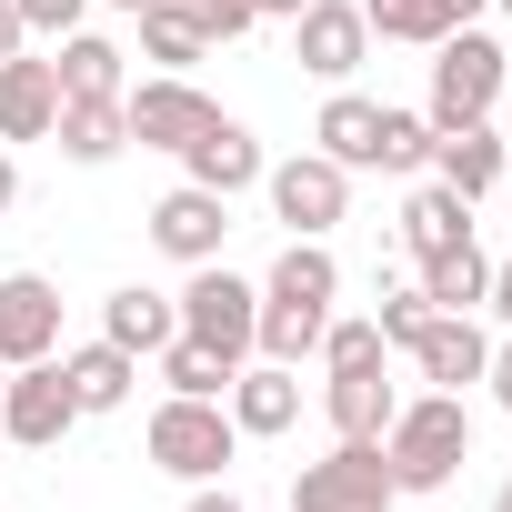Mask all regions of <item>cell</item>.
I'll return each instance as SVG.
<instances>
[{
  "mask_svg": "<svg viewBox=\"0 0 512 512\" xmlns=\"http://www.w3.org/2000/svg\"><path fill=\"white\" fill-rule=\"evenodd\" d=\"M121 121H131L141 151H181V141H201V131L221 121V101H211L191 71H151V81L121 91Z\"/></svg>",
  "mask_w": 512,
  "mask_h": 512,
  "instance_id": "obj_6",
  "label": "cell"
},
{
  "mask_svg": "<svg viewBox=\"0 0 512 512\" xmlns=\"http://www.w3.org/2000/svg\"><path fill=\"white\" fill-rule=\"evenodd\" d=\"M452 11H462V21H472V11H482V0H452Z\"/></svg>",
  "mask_w": 512,
  "mask_h": 512,
  "instance_id": "obj_41",
  "label": "cell"
},
{
  "mask_svg": "<svg viewBox=\"0 0 512 512\" xmlns=\"http://www.w3.org/2000/svg\"><path fill=\"white\" fill-rule=\"evenodd\" d=\"M262 292H292V302H342V262L322 241H282V262L262 272Z\"/></svg>",
  "mask_w": 512,
  "mask_h": 512,
  "instance_id": "obj_27",
  "label": "cell"
},
{
  "mask_svg": "<svg viewBox=\"0 0 512 512\" xmlns=\"http://www.w3.org/2000/svg\"><path fill=\"white\" fill-rule=\"evenodd\" d=\"M51 121H61V71L11 51L0 61V141H51Z\"/></svg>",
  "mask_w": 512,
  "mask_h": 512,
  "instance_id": "obj_17",
  "label": "cell"
},
{
  "mask_svg": "<svg viewBox=\"0 0 512 512\" xmlns=\"http://www.w3.org/2000/svg\"><path fill=\"white\" fill-rule=\"evenodd\" d=\"M221 412L241 422V442H272V432H292V422H302V372H292V362H262V352H251V362L231 372Z\"/></svg>",
  "mask_w": 512,
  "mask_h": 512,
  "instance_id": "obj_11",
  "label": "cell"
},
{
  "mask_svg": "<svg viewBox=\"0 0 512 512\" xmlns=\"http://www.w3.org/2000/svg\"><path fill=\"white\" fill-rule=\"evenodd\" d=\"M292 512H402L382 442H332L322 462H302V482H292Z\"/></svg>",
  "mask_w": 512,
  "mask_h": 512,
  "instance_id": "obj_5",
  "label": "cell"
},
{
  "mask_svg": "<svg viewBox=\"0 0 512 512\" xmlns=\"http://www.w3.org/2000/svg\"><path fill=\"white\" fill-rule=\"evenodd\" d=\"M151 362H161V382H171V392H191V402H221V392H231V362H221V352H201V342H181V332H171Z\"/></svg>",
  "mask_w": 512,
  "mask_h": 512,
  "instance_id": "obj_28",
  "label": "cell"
},
{
  "mask_svg": "<svg viewBox=\"0 0 512 512\" xmlns=\"http://www.w3.org/2000/svg\"><path fill=\"white\" fill-rule=\"evenodd\" d=\"M171 161H181V181H201V191H221V201L262 191V171H272V161H262V141H251V131L231 121V111H221V121H211L201 141H181Z\"/></svg>",
  "mask_w": 512,
  "mask_h": 512,
  "instance_id": "obj_13",
  "label": "cell"
},
{
  "mask_svg": "<svg viewBox=\"0 0 512 512\" xmlns=\"http://www.w3.org/2000/svg\"><path fill=\"white\" fill-rule=\"evenodd\" d=\"M21 41H31V31H21V11H11V0H0V61H11Z\"/></svg>",
  "mask_w": 512,
  "mask_h": 512,
  "instance_id": "obj_37",
  "label": "cell"
},
{
  "mask_svg": "<svg viewBox=\"0 0 512 512\" xmlns=\"http://www.w3.org/2000/svg\"><path fill=\"white\" fill-rule=\"evenodd\" d=\"M51 141H61V161L101 171V161H121V151H131V121H121V101H61Z\"/></svg>",
  "mask_w": 512,
  "mask_h": 512,
  "instance_id": "obj_23",
  "label": "cell"
},
{
  "mask_svg": "<svg viewBox=\"0 0 512 512\" xmlns=\"http://www.w3.org/2000/svg\"><path fill=\"white\" fill-rule=\"evenodd\" d=\"M11 11H21L31 41H71V31L91 21V0H11Z\"/></svg>",
  "mask_w": 512,
  "mask_h": 512,
  "instance_id": "obj_32",
  "label": "cell"
},
{
  "mask_svg": "<svg viewBox=\"0 0 512 512\" xmlns=\"http://www.w3.org/2000/svg\"><path fill=\"white\" fill-rule=\"evenodd\" d=\"M61 372H71V402H81V422H91V412H121V402L141 392V362H131L121 342H81V352H61Z\"/></svg>",
  "mask_w": 512,
  "mask_h": 512,
  "instance_id": "obj_21",
  "label": "cell"
},
{
  "mask_svg": "<svg viewBox=\"0 0 512 512\" xmlns=\"http://www.w3.org/2000/svg\"><path fill=\"white\" fill-rule=\"evenodd\" d=\"M181 11H191V21L211 31V41H241L251 21H262V0H181Z\"/></svg>",
  "mask_w": 512,
  "mask_h": 512,
  "instance_id": "obj_33",
  "label": "cell"
},
{
  "mask_svg": "<svg viewBox=\"0 0 512 512\" xmlns=\"http://www.w3.org/2000/svg\"><path fill=\"white\" fill-rule=\"evenodd\" d=\"M372 322H382V342L402 352L422 322H432V302H422V282H382V302H372Z\"/></svg>",
  "mask_w": 512,
  "mask_h": 512,
  "instance_id": "obj_31",
  "label": "cell"
},
{
  "mask_svg": "<svg viewBox=\"0 0 512 512\" xmlns=\"http://www.w3.org/2000/svg\"><path fill=\"white\" fill-rule=\"evenodd\" d=\"M452 241H472V201L442 191V181H422V191L402 201V251H412V262H432V251H452Z\"/></svg>",
  "mask_w": 512,
  "mask_h": 512,
  "instance_id": "obj_24",
  "label": "cell"
},
{
  "mask_svg": "<svg viewBox=\"0 0 512 512\" xmlns=\"http://www.w3.org/2000/svg\"><path fill=\"white\" fill-rule=\"evenodd\" d=\"M61 352V282H41V272H11L0 282V362H51Z\"/></svg>",
  "mask_w": 512,
  "mask_h": 512,
  "instance_id": "obj_12",
  "label": "cell"
},
{
  "mask_svg": "<svg viewBox=\"0 0 512 512\" xmlns=\"http://www.w3.org/2000/svg\"><path fill=\"white\" fill-rule=\"evenodd\" d=\"M312 11V0H262V21H302Z\"/></svg>",
  "mask_w": 512,
  "mask_h": 512,
  "instance_id": "obj_39",
  "label": "cell"
},
{
  "mask_svg": "<svg viewBox=\"0 0 512 512\" xmlns=\"http://www.w3.org/2000/svg\"><path fill=\"white\" fill-rule=\"evenodd\" d=\"M111 11H141V0H111Z\"/></svg>",
  "mask_w": 512,
  "mask_h": 512,
  "instance_id": "obj_44",
  "label": "cell"
},
{
  "mask_svg": "<svg viewBox=\"0 0 512 512\" xmlns=\"http://www.w3.org/2000/svg\"><path fill=\"white\" fill-rule=\"evenodd\" d=\"M432 181L462 191V201H492L512 171H502V131L492 121H462V131H432Z\"/></svg>",
  "mask_w": 512,
  "mask_h": 512,
  "instance_id": "obj_16",
  "label": "cell"
},
{
  "mask_svg": "<svg viewBox=\"0 0 512 512\" xmlns=\"http://www.w3.org/2000/svg\"><path fill=\"white\" fill-rule=\"evenodd\" d=\"M21 201V161H11V141H0V211Z\"/></svg>",
  "mask_w": 512,
  "mask_h": 512,
  "instance_id": "obj_38",
  "label": "cell"
},
{
  "mask_svg": "<svg viewBox=\"0 0 512 512\" xmlns=\"http://www.w3.org/2000/svg\"><path fill=\"white\" fill-rule=\"evenodd\" d=\"M482 282H492V251L482 241H452V251L422 262V302L432 312H482Z\"/></svg>",
  "mask_w": 512,
  "mask_h": 512,
  "instance_id": "obj_25",
  "label": "cell"
},
{
  "mask_svg": "<svg viewBox=\"0 0 512 512\" xmlns=\"http://www.w3.org/2000/svg\"><path fill=\"white\" fill-rule=\"evenodd\" d=\"M262 191H272V221H282L292 241H322V231L352 211V171H342V161H322V151L272 161V171H262Z\"/></svg>",
  "mask_w": 512,
  "mask_h": 512,
  "instance_id": "obj_7",
  "label": "cell"
},
{
  "mask_svg": "<svg viewBox=\"0 0 512 512\" xmlns=\"http://www.w3.org/2000/svg\"><path fill=\"white\" fill-rule=\"evenodd\" d=\"M171 302H181V342L221 352L231 372L251 362V332H262V282H241V272H221V262H191V282H181Z\"/></svg>",
  "mask_w": 512,
  "mask_h": 512,
  "instance_id": "obj_3",
  "label": "cell"
},
{
  "mask_svg": "<svg viewBox=\"0 0 512 512\" xmlns=\"http://www.w3.org/2000/svg\"><path fill=\"white\" fill-rule=\"evenodd\" d=\"M372 171H402V181H412V171H432V121L382 101V141H372Z\"/></svg>",
  "mask_w": 512,
  "mask_h": 512,
  "instance_id": "obj_29",
  "label": "cell"
},
{
  "mask_svg": "<svg viewBox=\"0 0 512 512\" xmlns=\"http://www.w3.org/2000/svg\"><path fill=\"white\" fill-rule=\"evenodd\" d=\"M382 462H392V492H402V502L462 482V462H472V412H462V392L402 402V412L382 422Z\"/></svg>",
  "mask_w": 512,
  "mask_h": 512,
  "instance_id": "obj_1",
  "label": "cell"
},
{
  "mask_svg": "<svg viewBox=\"0 0 512 512\" xmlns=\"http://www.w3.org/2000/svg\"><path fill=\"white\" fill-rule=\"evenodd\" d=\"M0 392H11V362H0Z\"/></svg>",
  "mask_w": 512,
  "mask_h": 512,
  "instance_id": "obj_43",
  "label": "cell"
},
{
  "mask_svg": "<svg viewBox=\"0 0 512 512\" xmlns=\"http://www.w3.org/2000/svg\"><path fill=\"white\" fill-rule=\"evenodd\" d=\"M171 332H181V302H171V292H151V282H121V292L101 302V342H121L131 362H151Z\"/></svg>",
  "mask_w": 512,
  "mask_h": 512,
  "instance_id": "obj_19",
  "label": "cell"
},
{
  "mask_svg": "<svg viewBox=\"0 0 512 512\" xmlns=\"http://www.w3.org/2000/svg\"><path fill=\"white\" fill-rule=\"evenodd\" d=\"M482 392H492V402H502V412H512V332H502V342H492V362H482Z\"/></svg>",
  "mask_w": 512,
  "mask_h": 512,
  "instance_id": "obj_34",
  "label": "cell"
},
{
  "mask_svg": "<svg viewBox=\"0 0 512 512\" xmlns=\"http://www.w3.org/2000/svg\"><path fill=\"white\" fill-rule=\"evenodd\" d=\"M362 21H372V41H412V51H432L442 31H462L452 0H362Z\"/></svg>",
  "mask_w": 512,
  "mask_h": 512,
  "instance_id": "obj_26",
  "label": "cell"
},
{
  "mask_svg": "<svg viewBox=\"0 0 512 512\" xmlns=\"http://www.w3.org/2000/svg\"><path fill=\"white\" fill-rule=\"evenodd\" d=\"M131 31H141V61H151V71H201V61H211V31L181 11V0H141Z\"/></svg>",
  "mask_w": 512,
  "mask_h": 512,
  "instance_id": "obj_22",
  "label": "cell"
},
{
  "mask_svg": "<svg viewBox=\"0 0 512 512\" xmlns=\"http://www.w3.org/2000/svg\"><path fill=\"white\" fill-rule=\"evenodd\" d=\"M502 11H512V0H502Z\"/></svg>",
  "mask_w": 512,
  "mask_h": 512,
  "instance_id": "obj_45",
  "label": "cell"
},
{
  "mask_svg": "<svg viewBox=\"0 0 512 512\" xmlns=\"http://www.w3.org/2000/svg\"><path fill=\"white\" fill-rule=\"evenodd\" d=\"M492 512H512V482H502V492H492Z\"/></svg>",
  "mask_w": 512,
  "mask_h": 512,
  "instance_id": "obj_40",
  "label": "cell"
},
{
  "mask_svg": "<svg viewBox=\"0 0 512 512\" xmlns=\"http://www.w3.org/2000/svg\"><path fill=\"white\" fill-rule=\"evenodd\" d=\"M181 512H251V502H241L231 482H191V502H181Z\"/></svg>",
  "mask_w": 512,
  "mask_h": 512,
  "instance_id": "obj_35",
  "label": "cell"
},
{
  "mask_svg": "<svg viewBox=\"0 0 512 512\" xmlns=\"http://www.w3.org/2000/svg\"><path fill=\"white\" fill-rule=\"evenodd\" d=\"M51 71H61V101H121V91H131V51H121L111 31H71V41L51 51Z\"/></svg>",
  "mask_w": 512,
  "mask_h": 512,
  "instance_id": "obj_18",
  "label": "cell"
},
{
  "mask_svg": "<svg viewBox=\"0 0 512 512\" xmlns=\"http://www.w3.org/2000/svg\"><path fill=\"white\" fill-rule=\"evenodd\" d=\"M312 362H322V372H362V362H392V342H382V322L362 312V322H332Z\"/></svg>",
  "mask_w": 512,
  "mask_h": 512,
  "instance_id": "obj_30",
  "label": "cell"
},
{
  "mask_svg": "<svg viewBox=\"0 0 512 512\" xmlns=\"http://www.w3.org/2000/svg\"><path fill=\"white\" fill-rule=\"evenodd\" d=\"M402 352H412V372H422L432 392H462V382H482V362H492V332H482L472 312H432V322H422Z\"/></svg>",
  "mask_w": 512,
  "mask_h": 512,
  "instance_id": "obj_14",
  "label": "cell"
},
{
  "mask_svg": "<svg viewBox=\"0 0 512 512\" xmlns=\"http://www.w3.org/2000/svg\"><path fill=\"white\" fill-rule=\"evenodd\" d=\"M151 462L171 472V482H221L231 472V452H241V422L221 412V402H191V392H171L161 412H151Z\"/></svg>",
  "mask_w": 512,
  "mask_h": 512,
  "instance_id": "obj_4",
  "label": "cell"
},
{
  "mask_svg": "<svg viewBox=\"0 0 512 512\" xmlns=\"http://www.w3.org/2000/svg\"><path fill=\"white\" fill-rule=\"evenodd\" d=\"M482 312L512 332V262H492V282H482Z\"/></svg>",
  "mask_w": 512,
  "mask_h": 512,
  "instance_id": "obj_36",
  "label": "cell"
},
{
  "mask_svg": "<svg viewBox=\"0 0 512 512\" xmlns=\"http://www.w3.org/2000/svg\"><path fill=\"white\" fill-rule=\"evenodd\" d=\"M151 241L171 251L181 272H191V262H221V241H231V201H221V191H201V181H181V191H161V201H151Z\"/></svg>",
  "mask_w": 512,
  "mask_h": 512,
  "instance_id": "obj_10",
  "label": "cell"
},
{
  "mask_svg": "<svg viewBox=\"0 0 512 512\" xmlns=\"http://www.w3.org/2000/svg\"><path fill=\"white\" fill-rule=\"evenodd\" d=\"M372 141H382V101H362L352 81L322 101V121H312V151L322 161H342V171H372Z\"/></svg>",
  "mask_w": 512,
  "mask_h": 512,
  "instance_id": "obj_20",
  "label": "cell"
},
{
  "mask_svg": "<svg viewBox=\"0 0 512 512\" xmlns=\"http://www.w3.org/2000/svg\"><path fill=\"white\" fill-rule=\"evenodd\" d=\"M392 412H402V392H392L382 362H362V372H322V422H332V442H382Z\"/></svg>",
  "mask_w": 512,
  "mask_h": 512,
  "instance_id": "obj_15",
  "label": "cell"
},
{
  "mask_svg": "<svg viewBox=\"0 0 512 512\" xmlns=\"http://www.w3.org/2000/svg\"><path fill=\"white\" fill-rule=\"evenodd\" d=\"M492 101H502V41L492 31H442L432 41V91H422V121L432 131H462V121H492Z\"/></svg>",
  "mask_w": 512,
  "mask_h": 512,
  "instance_id": "obj_2",
  "label": "cell"
},
{
  "mask_svg": "<svg viewBox=\"0 0 512 512\" xmlns=\"http://www.w3.org/2000/svg\"><path fill=\"white\" fill-rule=\"evenodd\" d=\"M292 61L312 71V81H352L362 61H372V21H362V0H312V11L292 21Z\"/></svg>",
  "mask_w": 512,
  "mask_h": 512,
  "instance_id": "obj_9",
  "label": "cell"
},
{
  "mask_svg": "<svg viewBox=\"0 0 512 512\" xmlns=\"http://www.w3.org/2000/svg\"><path fill=\"white\" fill-rule=\"evenodd\" d=\"M71 422H81V402H71L61 352H51V362H21V372H11V392H0V432H11L21 452H51Z\"/></svg>",
  "mask_w": 512,
  "mask_h": 512,
  "instance_id": "obj_8",
  "label": "cell"
},
{
  "mask_svg": "<svg viewBox=\"0 0 512 512\" xmlns=\"http://www.w3.org/2000/svg\"><path fill=\"white\" fill-rule=\"evenodd\" d=\"M502 221H512V181H502Z\"/></svg>",
  "mask_w": 512,
  "mask_h": 512,
  "instance_id": "obj_42",
  "label": "cell"
}]
</instances>
